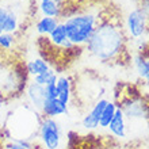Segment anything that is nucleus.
I'll return each mask as SVG.
<instances>
[{"instance_id": "1", "label": "nucleus", "mask_w": 149, "mask_h": 149, "mask_svg": "<svg viewBox=\"0 0 149 149\" xmlns=\"http://www.w3.org/2000/svg\"><path fill=\"white\" fill-rule=\"evenodd\" d=\"M127 41L122 20L104 12L102 20L87 42L86 50L98 61L113 63L122 58L126 53Z\"/></svg>"}, {"instance_id": "2", "label": "nucleus", "mask_w": 149, "mask_h": 149, "mask_svg": "<svg viewBox=\"0 0 149 149\" xmlns=\"http://www.w3.org/2000/svg\"><path fill=\"white\" fill-rule=\"evenodd\" d=\"M106 11L100 8L86 7L76 10L73 14L64 18L63 24L67 31V37L73 46H86L96 26L102 20Z\"/></svg>"}, {"instance_id": "3", "label": "nucleus", "mask_w": 149, "mask_h": 149, "mask_svg": "<svg viewBox=\"0 0 149 149\" xmlns=\"http://www.w3.org/2000/svg\"><path fill=\"white\" fill-rule=\"evenodd\" d=\"M36 110H33L27 104L20 106L11 114L8 119V130H10V140H36V136L38 134L39 123L42 118Z\"/></svg>"}, {"instance_id": "4", "label": "nucleus", "mask_w": 149, "mask_h": 149, "mask_svg": "<svg viewBox=\"0 0 149 149\" xmlns=\"http://www.w3.org/2000/svg\"><path fill=\"white\" fill-rule=\"evenodd\" d=\"M37 138L41 149H65L67 137L64 134L63 126L54 118H42L39 123Z\"/></svg>"}, {"instance_id": "5", "label": "nucleus", "mask_w": 149, "mask_h": 149, "mask_svg": "<svg viewBox=\"0 0 149 149\" xmlns=\"http://www.w3.org/2000/svg\"><path fill=\"white\" fill-rule=\"evenodd\" d=\"M123 29H125L127 39L141 38L149 30V16L144 14L138 7L134 8V10L127 12Z\"/></svg>"}, {"instance_id": "6", "label": "nucleus", "mask_w": 149, "mask_h": 149, "mask_svg": "<svg viewBox=\"0 0 149 149\" xmlns=\"http://www.w3.org/2000/svg\"><path fill=\"white\" fill-rule=\"evenodd\" d=\"M47 42L50 43L53 47H57V49H61V50H72L73 49V45L69 42V39L67 37V31H65V27H64L63 22H60L56 29L47 36Z\"/></svg>"}, {"instance_id": "7", "label": "nucleus", "mask_w": 149, "mask_h": 149, "mask_svg": "<svg viewBox=\"0 0 149 149\" xmlns=\"http://www.w3.org/2000/svg\"><path fill=\"white\" fill-rule=\"evenodd\" d=\"M26 96H27L29 104L33 107V110H36L37 113H39L43 106V103H45V100H46L45 87L36 84L34 81L30 83L27 90H26Z\"/></svg>"}, {"instance_id": "8", "label": "nucleus", "mask_w": 149, "mask_h": 149, "mask_svg": "<svg viewBox=\"0 0 149 149\" xmlns=\"http://www.w3.org/2000/svg\"><path fill=\"white\" fill-rule=\"evenodd\" d=\"M107 129L110 130V133L113 137L117 140H125L127 137V123H126V118L123 115V111L117 107V111L114 114L113 121L110 122V125Z\"/></svg>"}, {"instance_id": "9", "label": "nucleus", "mask_w": 149, "mask_h": 149, "mask_svg": "<svg viewBox=\"0 0 149 149\" xmlns=\"http://www.w3.org/2000/svg\"><path fill=\"white\" fill-rule=\"evenodd\" d=\"M68 111V106L60 102L58 99H52V100H45L42 109L39 111L42 118H56L58 115H64Z\"/></svg>"}, {"instance_id": "10", "label": "nucleus", "mask_w": 149, "mask_h": 149, "mask_svg": "<svg viewBox=\"0 0 149 149\" xmlns=\"http://www.w3.org/2000/svg\"><path fill=\"white\" fill-rule=\"evenodd\" d=\"M56 88H57V99L68 106L72 100L71 79L68 77V76H58L57 83H56Z\"/></svg>"}, {"instance_id": "11", "label": "nucleus", "mask_w": 149, "mask_h": 149, "mask_svg": "<svg viewBox=\"0 0 149 149\" xmlns=\"http://www.w3.org/2000/svg\"><path fill=\"white\" fill-rule=\"evenodd\" d=\"M58 19L57 18H50V16H41L36 23V30L39 36L47 37L53 30L56 29V26L58 24Z\"/></svg>"}, {"instance_id": "12", "label": "nucleus", "mask_w": 149, "mask_h": 149, "mask_svg": "<svg viewBox=\"0 0 149 149\" xmlns=\"http://www.w3.org/2000/svg\"><path fill=\"white\" fill-rule=\"evenodd\" d=\"M38 7L42 16H50V18H57V19L63 16V6L53 0L41 1Z\"/></svg>"}, {"instance_id": "13", "label": "nucleus", "mask_w": 149, "mask_h": 149, "mask_svg": "<svg viewBox=\"0 0 149 149\" xmlns=\"http://www.w3.org/2000/svg\"><path fill=\"white\" fill-rule=\"evenodd\" d=\"M49 69H52L49 63H47L46 60L41 58V57L30 60V61L26 63V71H27L29 74H31V76H37V74L43 73V72L49 71Z\"/></svg>"}, {"instance_id": "14", "label": "nucleus", "mask_w": 149, "mask_h": 149, "mask_svg": "<svg viewBox=\"0 0 149 149\" xmlns=\"http://www.w3.org/2000/svg\"><path fill=\"white\" fill-rule=\"evenodd\" d=\"M117 103L115 102H107L106 107H104V110L102 111V115L99 118V127H103V129H107L109 125H110V122L113 121L114 118V114L117 111Z\"/></svg>"}, {"instance_id": "15", "label": "nucleus", "mask_w": 149, "mask_h": 149, "mask_svg": "<svg viewBox=\"0 0 149 149\" xmlns=\"http://www.w3.org/2000/svg\"><path fill=\"white\" fill-rule=\"evenodd\" d=\"M57 79H58V76H57V73H56L53 69H49V71L43 72V73H39L37 74V76H34V79H33V81L36 83V84H39V86H47V84H56L57 83Z\"/></svg>"}, {"instance_id": "16", "label": "nucleus", "mask_w": 149, "mask_h": 149, "mask_svg": "<svg viewBox=\"0 0 149 149\" xmlns=\"http://www.w3.org/2000/svg\"><path fill=\"white\" fill-rule=\"evenodd\" d=\"M16 39L14 34H8V33H1L0 34V49L4 50H11L15 46Z\"/></svg>"}, {"instance_id": "17", "label": "nucleus", "mask_w": 149, "mask_h": 149, "mask_svg": "<svg viewBox=\"0 0 149 149\" xmlns=\"http://www.w3.org/2000/svg\"><path fill=\"white\" fill-rule=\"evenodd\" d=\"M45 96H46V100H52V99L57 98L56 84H47V86H45Z\"/></svg>"}, {"instance_id": "18", "label": "nucleus", "mask_w": 149, "mask_h": 149, "mask_svg": "<svg viewBox=\"0 0 149 149\" xmlns=\"http://www.w3.org/2000/svg\"><path fill=\"white\" fill-rule=\"evenodd\" d=\"M7 149H26V148H23V146H20L19 144H16L15 141H11V140H10V142L7 144Z\"/></svg>"}, {"instance_id": "19", "label": "nucleus", "mask_w": 149, "mask_h": 149, "mask_svg": "<svg viewBox=\"0 0 149 149\" xmlns=\"http://www.w3.org/2000/svg\"><path fill=\"white\" fill-rule=\"evenodd\" d=\"M144 83L149 86V71H148V74H146V77H145V80H144Z\"/></svg>"}, {"instance_id": "20", "label": "nucleus", "mask_w": 149, "mask_h": 149, "mask_svg": "<svg viewBox=\"0 0 149 149\" xmlns=\"http://www.w3.org/2000/svg\"><path fill=\"white\" fill-rule=\"evenodd\" d=\"M3 103H4V98L0 96V110H1V107H3Z\"/></svg>"}, {"instance_id": "21", "label": "nucleus", "mask_w": 149, "mask_h": 149, "mask_svg": "<svg viewBox=\"0 0 149 149\" xmlns=\"http://www.w3.org/2000/svg\"><path fill=\"white\" fill-rule=\"evenodd\" d=\"M146 149H149V142H148V146H146Z\"/></svg>"}, {"instance_id": "22", "label": "nucleus", "mask_w": 149, "mask_h": 149, "mask_svg": "<svg viewBox=\"0 0 149 149\" xmlns=\"http://www.w3.org/2000/svg\"><path fill=\"white\" fill-rule=\"evenodd\" d=\"M41 1H46V0H41Z\"/></svg>"}]
</instances>
